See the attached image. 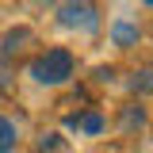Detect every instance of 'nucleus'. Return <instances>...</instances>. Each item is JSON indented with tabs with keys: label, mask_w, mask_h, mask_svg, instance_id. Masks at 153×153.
Returning a JSON list of instances; mask_svg holds the SVG:
<instances>
[{
	"label": "nucleus",
	"mask_w": 153,
	"mask_h": 153,
	"mask_svg": "<svg viewBox=\"0 0 153 153\" xmlns=\"http://www.w3.org/2000/svg\"><path fill=\"white\" fill-rule=\"evenodd\" d=\"M111 38L119 46H134V42H138V27L126 23V19H119V23H111Z\"/></svg>",
	"instance_id": "obj_3"
},
{
	"label": "nucleus",
	"mask_w": 153,
	"mask_h": 153,
	"mask_svg": "<svg viewBox=\"0 0 153 153\" xmlns=\"http://www.w3.org/2000/svg\"><path fill=\"white\" fill-rule=\"evenodd\" d=\"M31 76H35L38 84H65L73 76V54L69 50H46L31 65Z\"/></svg>",
	"instance_id": "obj_1"
},
{
	"label": "nucleus",
	"mask_w": 153,
	"mask_h": 153,
	"mask_svg": "<svg viewBox=\"0 0 153 153\" xmlns=\"http://www.w3.org/2000/svg\"><path fill=\"white\" fill-rule=\"evenodd\" d=\"M57 19H61V27H69V31H96V4L92 0H65L61 8H57Z\"/></svg>",
	"instance_id": "obj_2"
},
{
	"label": "nucleus",
	"mask_w": 153,
	"mask_h": 153,
	"mask_svg": "<svg viewBox=\"0 0 153 153\" xmlns=\"http://www.w3.org/2000/svg\"><path fill=\"white\" fill-rule=\"evenodd\" d=\"M35 4H46V0H35Z\"/></svg>",
	"instance_id": "obj_6"
},
{
	"label": "nucleus",
	"mask_w": 153,
	"mask_h": 153,
	"mask_svg": "<svg viewBox=\"0 0 153 153\" xmlns=\"http://www.w3.org/2000/svg\"><path fill=\"white\" fill-rule=\"evenodd\" d=\"M16 149V123L0 115V153H12Z\"/></svg>",
	"instance_id": "obj_4"
},
{
	"label": "nucleus",
	"mask_w": 153,
	"mask_h": 153,
	"mask_svg": "<svg viewBox=\"0 0 153 153\" xmlns=\"http://www.w3.org/2000/svg\"><path fill=\"white\" fill-rule=\"evenodd\" d=\"M84 130H88V134H100V130H103V119H100V115H88V119H84Z\"/></svg>",
	"instance_id": "obj_5"
}]
</instances>
